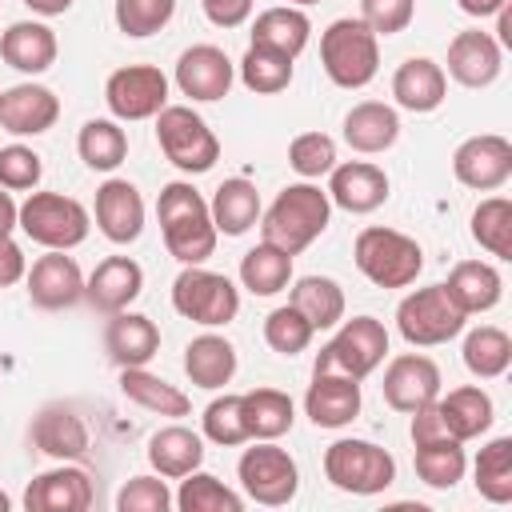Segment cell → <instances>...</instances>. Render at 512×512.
<instances>
[{
	"label": "cell",
	"instance_id": "33",
	"mask_svg": "<svg viewBox=\"0 0 512 512\" xmlns=\"http://www.w3.org/2000/svg\"><path fill=\"white\" fill-rule=\"evenodd\" d=\"M208 212H212V224L220 236H244L252 224H260V192L252 180L244 176H228L212 200H208Z\"/></svg>",
	"mask_w": 512,
	"mask_h": 512
},
{
	"label": "cell",
	"instance_id": "51",
	"mask_svg": "<svg viewBox=\"0 0 512 512\" xmlns=\"http://www.w3.org/2000/svg\"><path fill=\"white\" fill-rule=\"evenodd\" d=\"M168 508H172V492L164 476H132L116 492V512H168Z\"/></svg>",
	"mask_w": 512,
	"mask_h": 512
},
{
	"label": "cell",
	"instance_id": "55",
	"mask_svg": "<svg viewBox=\"0 0 512 512\" xmlns=\"http://www.w3.org/2000/svg\"><path fill=\"white\" fill-rule=\"evenodd\" d=\"M24 272H28L24 248H20L12 236H4V240H0V288H12L16 280H24Z\"/></svg>",
	"mask_w": 512,
	"mask_h": 512
},
{
	"label": "cell",
	"instance_id": "17",
	"mask_svg": "<svg viewBox=\"0 0 512 512\" xmlns=\"http://www.w3.org/2000/svg\"><path fill=\"white\" fill-rule=\"evenodd\" d=\"M24 508L28 512H88L92 508V476L84 468L60 460V468H48L28 480Z\"/></svg>",
	"mask_w": 512,
	"mask_h": 512
},
{
	"label": "cell",
	"instance_id": "14",
	"mask_svg": "<svg viewBox=\"0 0 512 512\" xmlns=\"http://www.w3.org/2000/svg\"><path fill=\"white\" fill-rule=\"evenodd\" d=\"M236 84V64L228 60L224 48L216 44H192L180 52L176 60V88L196 100V104H212V100H224Z\"/></svg>",
	"mask_w": 512,
	"mask_h": 512
},
{
	"label": "cell",
	"instance_id": "54",
	"mask_svg": "<svg viewBox=\"0 0 512 512\" xmlns=\"http://www.w3.org/2000/svg\"><path fill=\"white\" fill-rule=\"evenodd\" d=\"M408 416H412V424H408L412 444H428V440H444V436H448V428H444V420H440L436 400H432V404H424V408H416V412H408Z\"/></svg>",
	"mask_w": 512,
	"mask_h": 512
},
{
	"label": "cell",
	"instance_id": "57",
	"mask_svg": "<svg viewBox=\"0 0 512 512\" xmlns=\"http://www.w3.org/2000/svg\"><path fill=\"white\" fill-rule=\"evenodd\" d=\"M16 220H20V204L12 200V192H8V188H0V240H4V236H12Z\"/></svg>",
	"mask_w": 512,
	"mask_h": 512
},
{
	"label": "cell",
	"instance_id": "7",
	"mask_svg": "<svg viewBox=\"0 0 512 512\" xmlns=\"http://www.w3.org/2000/svg\"><path fill=\"white\" fill-rule=\"evenodd\" d=\"M324 476L332 488L352 492V496H376L384 488H392L396 480V460L388 448L360 440V436H344L332 440L324 448Z\"/></svg>",
	"mask_w": 512,
	"mask_h": 512
},
{
	"label": "cell",
	"instance_id": "9",
	"mask_svg": "<svg viewBox=\"0 0 512 512\" xmlns=\"http://www.w3.org/2000/svg\"><path fill=\"white\" fill-rule=\"evenodd\" d=\"M172 308L204 328H224L240 312V288L204 264H184V272L172 280Z\"/></svg>",
	"mask_w": 512,
	"mask_h": 512
},
{
	"label": "cell",
	"instance_id": "11",
	"mask_svg": "<svg viewBox=\"0 0 512 512\" xmlns=\"http://www.w3.org/2000/svg\"><path fill=\"white\" fill-rule=\"evenodd\" d=\"M236 476L244 496L264 508H284L300 492V468L288 456V448H280L276 440H256L252 448H244Z\"/></svg>",
	"mask_w": 512,
	"mask_h": 512
},
{
	"label": "cell",
	"instance_id": "26",
	"mask_svg": "<svg viewBox=\"0 0 512 512\" xmlns=\"http://www.w3.org/2000/svg\"><path fill=\"white\" fill-rule=\"evenodd\" d=\"M32 448L52 460H80L88 452V424L68 404H48L32 416Z\"/></svg>",
	"mask_w": 512,
	"mask_h": 512
},
{
	"label": "cell",
	"instance_id": "12",
	"mask_svg": "<svg viewBox=\"0 0 512 512\" xmlns=\"http://www.w3.org/2000/svg\"><path fill=\"white\" fill-rule=\"evenodd\" d=\"M112 120H152L168 104V76L152 64H124L104 80Z\"/></svg>",
	"mask_w": 512,
	"mask_h": 512
},
{
	"label": "cell",
	"instance_id": "32",
	"mask_svg": "<svg viewBox=\"0 0 512 512\" xmlns=\"http://www.w3.org/2000/svg\"><path fill=\"white\" fill-rule=\"evenodd\" d=\"M436 408H440V420L448 428L452 440H476L492 428L496 420V408H492V396L476 384H464V388H452L448 396H436Z\"/></svg>",
	"mask_w": 512,
	"mask_h": 512
},
{
	"label": "cell",
	"instance_id": "30",
	"mask_svg": "<svg viewBox=\"0 0 512 512\" xmlns=\"http://www.w3.org/2000/svg\"><path fill=\"white\" fill-rule=\"evenodd\" d=\"M204 436L184 428V424H168V428H156L148 436V464L156 476L164 480H180L188 472H196L204 464Z\"/></svg>",
	"mask_w": 512,
	"mask_h": 512
},
{
	"label": "cell",
	"instance_id": "24",
	"mask_svg": "<svg viewBox=\"0 0 512 512\" xmlns=\"http://www.w3.org/2000/svg\"><path fill=\"white\" fill-rule=\"evenodd\" d=\"M104 352L116 368H144L160 352V328L144 312H112L104 324Z\"/></svg>",
	"mask_w": 512,
	"mask_h": 512
},
{
	"label": "cell",
	"instance_id": "35",
	"mask_svg": "<svg viewBox=\"0 0 512 512\" xmlns=\"http://www.w3.org/2000/svg\"><path fill=\"white\" fill-rule=\"evenodd\" d=\"M308 36H312V20L304 16V8H292V4L264 8L252 20V44L272 48V52H284L292 60L308 48Z\"/></svg>",
	"mask_w": 512,
	"mask_h": 512
},
{
	"label": "cell",
	"instance_id": "10",
	"mask_svg": "<svg viewBox=\"0 0 512 512\" xmlns=\"http://www.w3.org/2000/svg\"><path fill=\"white\" fill-rule=\"evenodd\" d=\"M468 316L452 304V296L444 292V284H428V288H416L400 300L396 308V332L412 344V348H436V344H448L464 332Z\"/></svg>",
	"mask_w": 512,
	"mask_h": 512
},
{
	"label": "cell",
	"instance_id": "15",
	"mask_svg": "<svg viewBox=\"0 0 512 512\" xmlns=\"http://www.w3.org/2000/svg\"><path fill=\"white\" fill-rule=\"evenodd\" d=\"M24 284H28V300L44 312H60L84 300V272L76 256L60 248H48L40 260H32V268L24 272Z\"/></svg>",
	"mask_w": 512,
	"mask_h": 512
},
{
	"label": "cell",
	"instance_id": "38",
	"mask_svg": "<svg viewBox=\"0 0 512 512\" xmlns=\"http://www.w3.org/2000/svg\"><path fill=\"white\" fill-rule=\"evenodd\" d=\"M240 284L252 296H276L292 284V256L268 240H260L256 248H248L240 256Z\"/></svg>",
	"mask_w": 512,
	"mask_h": 512
},
{
	"label": "cell",
	"instance_id": "49",
	"mask_svg": "<svg viewBox=\"0 0 512 512\" xmlns=\"http://www.w3.org/2000/svg\"><path fill=\"white\" fill-rule=\"evenodd\" d=\"M116 28L132 40L156 36L176 16V0H116Z\"/></svg>",
	"mask_w": 512,
	"mask_h": 512
},
{
	"label": "cell",
	"instance_id": "27",
	"mask_svg": "<svg viewBox=\"0 0 512 512\" xmlns=\"http://www.w3.org/2000/svg\"><path fill=\"white\" fill-rule=\"evenodd\" d=\"M400 140V116L384 100H360L344 116V144L360 156H380Z\"/></svg>",
	"mask_w": 512,
	"mask_h": 512
},
{
	"label": "cell",
	"instance_id": "56",
	"mask_svg": "<svg viewBox=\"0 0 512 512\" xmlns=\"http://www.w3.org/2000/svg\"><path fill=\"white\" fill-rule=\"evenodd\" d=\"M504 4H508V0H456V8H460L464 16H472V20H488V16H496Z\"/></svg>",
	"mask_w": 512,
	"mask_h": 512
},
{
	"label": "cell",
	"instance_id": "2",
	"mask_svg": "<svg viewBox=\"0 0 512 512\" xmlns=\"http://www.w3.org/2000/svg\"><path fill=\"white\" fill-rule=\"evenodd\" d=\"M332 220V200L320 184L300 180L276 192L268 212H260V240L284 248L288 256H300L316 236H324Z\"/></svg>",
	"mask_w": 512,
	"mask_h": 512
},
{
	"label": "cell",
	"instance_id": "50",
	"mask_svg": "<svg viewBox=\"0 0 512 512\" xmlns=\"http://www.w3.org/2000/svg\"><path fill=\"white\" fill-rule=\"evenodd\" d=\"M44 176L40 152H32L28 144H4L0 148V188L8 192H32Z\"/></svg>",
	"mask_w": 512,
	"mask_h": 512
},
{
	"label": "cell",
	"instance_id": "46",
	"mask_svg": "<svg viewBox=\"0 0 512 512\" xmlns=\"http://www.w3.org/2000/svg\"><path fill=\"white\" fill-rule=\"evenodd\" d=\"M200 436L220 444V448H236V444H248V428H244V408H240V396H216L208 400L204 416H200Z\"/></svg>",
	"mask_w": 512,
	"mask_h": 512
},
{
	"label": "cell",
	"instance_id": "6",
	"mask_svg": "<svg viewBox=\"0 0 512 512\" xmlns=\"http://www.w3.org/2000/svg\"><path fill=\"white\" fill-rule=\"evenodd\" d=\"M16 228L36 240L40 248H60V252H72L76 244L88 240V228H92V212L76 200V196H64V192H28V200L20 204V220Z\"/></svg>",
	"mask_w": 512,
	"mask_h": 512
},
{
	"label": "cell",
	"instance_id": "47",
	"mask_svg": "<svg viewBox=\"0 0 512 512\" xmlns=\"http://www.w3.org/2000/svg\"><path fill=\"white\" fill-rule=\"evenodd\" d=\"M312 336H316V328L292 304H280L264 316V344L280 356H300L312 344Z\"/></svg>",
	"mask_w": 512,
	"mask_h": 512
},
{
	"label": "cell",
	"instance_id": "48",
	"mask_svg": "<svg viewBox=\"0 0 512 512\" xmlns=\"http://www.w3.org/2000/svg\"><path fill=\"white\" fill-rule=\"evenodd\" d=\"M288 164L300 180H320L340 164L336 160V140L328 132H300L288 144Z\"/></svg>",
	"mask_w": 512,
	"mask_h": 512
},
{
	"label": "cell",
	"instance_id": "42",
	"mask_svg": "<svg viewBox=\"0 0 512 512\" xmlns=\"http://www.w3.org/2000/svg\"><path fill=\"white\" fill-rule=\"evenodd\" d=\"M472 484L488 504L512 500V436H496L472 460Z\"/></svg>",
	"mask_w": 512,
	"mask_h": 512
},
{
	"label": "cell",
	"instance_id": "37",
	"mask_svg": "<svg viewBox=\"0 0 512 512\" xmlns=\"http://www.w3.org/2000/svg\"><path fill=\"white\" fill-rule=\"evenodd\" d=\"M288 304L316 328H336L344 320V288L332 276H300L288 292Z\"/></svg>",
	"mask_w": 512,
	"mask_h": 512
},
{
	"label": "cell",
	"instance_id": "44",
	"mask_svg": "<svg viewBox=\"0 0 512 512\" xmlns=\"http://www.w3.org/2000/svg\"><path fill=\"white\" fill-rule=\"evenodd\" d=\"M172 504L180 512H240L244 508V496L232 492L220 476L196 468V472L180 476V492L172 496Z\"/></svg>",
	"mask_w": 512,
	"mask_h": 512
},
{
	"label": "cell",
	"instance_id": "39",
	"mask_svg": "<svg viewBox=\"0 0 512 512\" xmlns=\"http://www.w3.org/2000/svg\"><path fill=\"white\" fill-rule=\"evenodd\" d=\"M464 368L476 376V380H496L512 368V336L496 324H480L464 336Z\"/></svg>",
	"mask_w": 512,
	"mask_h": 512
},
{
	"label": "cell",
	"instance_id": "3",
	"mask_svg": "<svg viewBox=\"0 0 512 512\" xmlns=\"http://www.w3.org/2000/svg\"><path fill=\"white\" fill-rule=\"evenodd\" d=\"M320 64L336 88H368L380 72V36L360 16H340L320 32Z\"/></svg>",
	"mask_w": 512,
	"mask_h": 512
},
{
	"label": "cell",
	"instance_id": "25",
	"mask_svg": "<svg viewBox=\"0 0 512 512\" xmlns=\"http://www.w3.org/2000/svg\"><path fill=\"white\" fill-rule=\"evenodd\" d=\"M56 32L44 20H16L0 32V56L8 68L24 72V76H40L56 64Z\"/></svg>",
	"mask_w": 512,
	"mask_h": 512
},
{
	"label": "cell",
	"instance_id": "31",
	"mask_svg": "<svg viewBox=\"0 0 512 512\" xmlns=\"http://www.w3.org/2000/svg\"><path fill=\"white\" fill-rule=\"evenodd\" d=\"M184 376L204 388V392H220L224 384H232L236 376V348L232 340H224L220 332H204L196 340H188L184 348Z\"/></svg>",
	"mask_w": 512,
	"mask_h": 512
},
{
	"label": "cell",
	"instance_id": "22",
	"mask_svg": "<svg viewBox=\"0 0 512 512\" xmlns=\"http://www.w3.org/2000/svg\"><path fill=\"white\" fill-rule=\"evenodd\" d=\"M304 416L316 428H348L360 416V380L340 372H312L304 392Z\"/></svg>",
	"mask_w": 512,
	"mask_h": 512
},
{
	"label": "cell",
	"instance_id": "13",
	"mask_svg": "<svg viewBox=\"0 0 512 512\" xmlns=\"http://www.w3.org/2000/svg\"><path fill=\"white\" fill-rule=\"evenodd\" d=\"M452 176L464 188H476V192L504 188L508 176H512V144L504 136H496V132L460 140L456 152H452Z\"/></svg>",
	"mask_w": 512,
	"mask_h": 512
},
{
	"label": "cell",
	"instance_id": "16",
	"mask_svg": "<svg viewBox=\"0 0 512 512\" xmlns=\"http://www.w3.org/2000/svg\"><path fill=\"white\" fill-rule=\"evenodd\" d=\"M384 404L392 412H416L440 396V368L424 352H400L384 368Z\"/></svg>",
	"mask_w": 512,
	"mask_h": 512
},
{
	"label": "cell",
	"instance_id": "8",
	"mask_svg": "<svg viewBox=\"0 0 512 512\" xmlns=\"http://www.w3.org/2000/svg\"><path fill=\"white\" fill-rule=\"evenodd\" d=\"M388 356V328L376 316H352L340 320L336 336L316 352L312 372H340L352 380L372 376Z\"/></svg>",
	"mask_w": 512,
	"mask_h": 512
},
{
	"label": "cell",
	"instance_id": "29",
	"mask_svg": "<svg viewBox=\"0 0 512 512\" xmlns=\"http://www.w3.org/2000/svg\"><path fill=\"white\" fill-rule=\"evenodd\" d=\"M444 292L452 296V304L464 312V316H476V312H492L504 296V276L496 272V264L488 260H460L448 280H444Z\"/></svg>",
	"mask_w": 512,
	"mask_h": 512
},
{
	"label": "cell",
	"instance_id": "45",
	"mask_svg": "<svg viewBox=\"0 0 512 512\" xmlns=\"http://www.w3.org/2000/svg\"><path fill=\"white\" fill-rule=\"evenodd\" d=\"M472 240L488 256L512 260V200L508 196H488L472 208Z\"/></svg>",
	"mask_w": 512,
	"mask_h": 512
},
{
	"label": "cell",
	"instance_id": "58",
	"mask_svg": "<svg viewBox=\"0 0 512 512\" xmlns=\"http://www.w3.org/2000/svg\"><path fill=\"white\" fill-rule=\"evenodd\" d=\"M496 44L500 48H512V8L508 4L496 12Z\"/></svg>",
	"mask_w": 512,
	"mask_h": 512
},
{
	"label": "cell",
	"instance_id": "41",
	"mask_svg": "<svg viewBox=\"0 0 512 512\" xmlns=\"http://www.w3.org/2000/svg\"><path fill=\"white\" fill-rule=\"evenodd\" d=\"M416 476L436 488V492H448L464 480V468H468V456H464V444L444 436V440H428V444H416Z\"/></svg>",
	"mask_w": 512,
	"mask_h": 512
},
{
	"label": "cell",
	"instance_id": "52",
	"mask_svg": "<svg viewBox=\"0 0 512 512\" xmlns=\"http://www.w3.org/2000/svg\"><path fill=\"white\" fill-rule=\"evenodd\" d=\"M416 16V0H360V20L376 32V36H396L412 24Z\"/></svg>",
	"mask_w": 512,
	"mask_h": 512
},
{
	"label": "cell",
	"instance_id": "19",
	"mask_svg": "<svg viewBox=\"0 0 512 512\" xmlns=\"http://www.w3.org/2000/svg\"><path fill=\"white\" fill-rule=\"evenodd\" d=\"M328 200L352 216H368L388 200V176L372 160H344L328 172Z\"/></svg>",
	"mask_w": 512,
	"mask_h": 512
},
{
	"label": "cell",
	"instance_id": "1",
	"mask_svg": "<svg viewBox=\"0 0 512 512\" xmlns=\"http://www.w3.org/2000/svg\"><path fill=\"white\" fill-rule=\"evenodd\" d=\"M156 220H160V236L172 260L180 264H204L216 252V224L208 212V200L188 184V180H172L160 188L156 200Z\"/></svg>",
	"mask_w": 512,
	"mask_h": 512
},
{
	"label": "cell",
	"instance_id": "40",
	"mask_svg": "<svg viewBox=\"0 0 512 512\" xmlns=\"http://www.w3.org/2000/svg\"><path fill=\"white\" fill-rule=\"evenodd\" d=\"M76 152L92 172H116L128 156V132L120 128V120H84L80 136H76Z\"/></svg>",
	"mask_w": 512,
	"mask_h": 512
},
{
	"label": "cell",
	"instance_id": "23",
	"mask_svg": "<svg viewBox=\"0 0 512 512\" xmlns=\"http://www.w3.org/2000/svg\"><path fill=\"white\" fill-rule=\"evenodd\" d=\"M140 292H144V268L132 256H104L84 280V300L104 316L124 312Z\"/></svg>",
	"mask_w": 512,
	"mask_h": 512
},
{
	"label": "cell",
	"instance_id": "59",
	"mask_svg": "<svg viewBox=\"0 0 512 512\" xmlns=\"http://www.w3.org/2000/svg\"><path fill=\"white\" fill-rule=\"evenodd\" d=\"M36 16H64L72 8V0H24Z\"/></svg>",
	"mask_w": 512,
	"mask_h": 512
},
{
	"label": "cell",
	"instance_id": "18",
	"mask_svg": "<svg viewBox=\"0 0 512 512\" xmlns=\"http://www.w3.org/2000/svg\"><path fill=\"white\" fill-rule=\"evenodd\" d=\"M60 120V96L44 84H12L0 92V128L8 136H44Z\"/></svg>",
	"mask_w": 512,
	"mask_h": 512
},
{
	"label": "cell",
	"instance_id": "53",
	"mask_svg": "<svg viewBox=\"0 0 512 512\" xmlns=\"http://www.w3.org/2000/svg\"><path fill=\"white\" fill-rule=\"evenodd\" d=\"M200 8L208 16V24H216V28H240L252 16L256 0H200Z\"/></svg>",
	"mask_w": 512,
	"mask_h": 512
},
{
	"label": "cell",
	"instance_id": "28",
	"mask_svg": "<svg viewBox=\"0 0 512 512\" xmlns=\"http://www.w3.org/2000/svg\"><path fill=\"white\" fill-rule=\"evenodd\" d=\"M392 96L404 112H436L448 96V76L428 56H408L392 72Z\"/></svg>",
	"mask_w": 512,
	"mask_h": 512
},
{
	"label": "cell",
	"instance_id": "34",
	"mask_svg": "<svg viewBox=\"0 0 512 512\" xmlns=\"http://www.w3.org/2000/svg\"><path fill=\"white\" fill-rule=\"evenodd\" d=\"M120 392H124L136 408L156 412V416H172V420H180V416L192 412L188 392L176 388V384H168L164 376L148 372V364H144V368H120Z\"/></svg>",
	"mask_w": 512,
	"mask_h": 512
},
{
	"label": "cell",
	"instance_id": "61",
	"mask_svg": "<svg viewBox=\"0 0 512 512\" xmlns=\"http://www.w3.org/2000/svg\"><path fill=\"white\" fill-rule=\"evenodd\" d=\"M8 508H12V500H8L4 492H0V512H8Z\"/></svg>",
	"mask_w": 512,
	"mask_h": 512
},
{
	"label": "cell",
	"instance_id": "20",
	"mask_svg": "<svg viewBox=\"0 0 512 512\" xmlns=\"http://www.w3.org/2000/svg\"><path fill=\"white\" fill-rule=\"evenodd\" d=\"M504 68V48L496 44L492 32H480V28H464L452 36L448 44V72L456 84L464 88H488Z\"/></svg>",
	"mask_w": 512,
	"mask_h": 512
},
{
	"label": "cell",
	"instance_id": "4",
	"mask_svg": "<svg viewBox=\"0 0 512 512\" xmlns=\"http://www.w3.org/2000/svg\"><path fill=\"white\" fill-rule=\"evenodd\" d=\"M352 260L360 268L364 280H372L376 288H408L416 284L420 268H424V248L384 224H368L360 228L356 244H352Z\"/></svg>",
	"mask_w": 512,
	"mask_h": 512
},
{
	"label": "cell",
	"instance_id": "36",
	"mask_svg": "<svg viewBox=\"0 0 512 512\" xmlns=\"http://www.w3.org/2000/svg\"><path fill=\"white\" fill-rule=\"evenodd\" d=\"M248 440H280L296 424V404L280 388H252L240 396Z\"/></svg>",
	"mask_w": 512,
	"mask_h": 512
},
{
	"label": "cell",
	"instance_id": "5",
	"mask_svg": "<svg viewBox=\"0 0 512 512\" xmlns=\"http://www.w3.org/2000/svg\"><path fill=\"white\" fill-rule=\"evenodd\" d=\"M152 120H156V144L172 168H180L184 176H200L216 168L220 140L200 112H192L188 104H164Z\"/></svg>",
	"mask_w": 512,
	"mask_h": 512
},
{
	"label": "cell",
	"instance_id": "21",
	"mask_svg": "<svg viewBox=\"0 0 512 512\" xmlns=\"http://www.w3.org/2000/svg\"><path fill=\"white\" fill-rule=\"evenodd\" d=\"M92 216H96V228L104 232V240H112V244H132V240H140V232H144V196H140L136 184L112 176V180H104V184L96 188V208H92Z\"/></svg>",
	"mask_w": 512,
	"mask_h": 512
},
{
	"label": "cell",
	"instance_id": "43",
	"mask_svg": "<svg viewBox=\"0 0 512 512\" xmlns=\"http://www.w3.org/2000/svg\"><path fill=\"white\" fill-rule=\"evenodd\" d=\"M236 76H240V84L248 92L276 96V92H284L292 84V56L272 52V48H260V44H248V52L236 64Z\"/></svg>",
	"mask_w": 512,
	"mask_h": 512
},
{
	"label": "cell",
	"instance_id": "60",
	"mask_svg": "<svg viewBox=\"0 0 512 512\" xmlns=\"http://www.w3.org/2000/svg\"><path fill=\"white\" fill-rule=\"evenodd\" d=\"M292 8H308V4H320V0H288Z\"/></svg>",
	"mask_w": 512,
	"mask_h": 512
}]
</instances>
